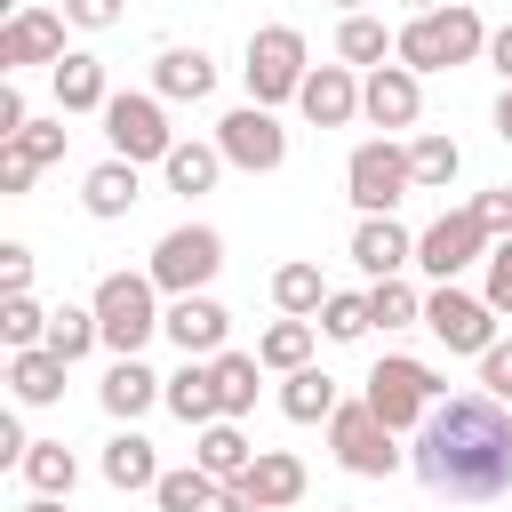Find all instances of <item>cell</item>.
I'll return each instance as SVG.
<instances>
[{
	"label": "cell",
	"mask_w": 512,
	"mask_h": 512,
	"mask_svg": "<svg viewBox=\"0 0 512 512\" xmlns=\"http://www.w3.org/2000/svg\"><path fill=\"white\" fill-rule=\"evenodd\" d=\"M416 480L432 496H456V504H488L512 488V416L496 392H456V400H432V416L416 424V448H408Z\"/></svg>",
	"instance_id": "1"
},
{
	"label": "cell",
	"mask_w": 512,
	"mask_h": 512,
	"mask_svg": "<svg viewBox=\"0 0 512 512\" xmlns=\"http://www.w3.org/2000/svg\"><path fill=\"white\" fill-rule=\"evenodd\" d=\"M152 296H160L152 272H104V280H96V328H104V344H112L120 360H136V352L152 344V328L168 320Z\"/></svg>",
	"instance_id": "2"
},
{
	"label": "cell",
	"mask_w": 512,
	"mask_h": 512,
	"mask_svg": "<svg viewBox=\"0 0 512 512\" xmlns=\"http://www.w3.org/2000/svg\"><path fill=\"white\" fill-rule=\"evenodd\" d=\"M480 48H488V32H480L472 8H424V16L400 24V64L408 72H448V64H472Z\"/></svg>",
	"instance_id": "3"
},
{
	"label": "cell",
	"mask_w": 512,
	"mask_h": 512,
	"mask_svg": "<svg viewBox=\"0 0 512 512\" xmlns=\"http://www.w3.org/2000/svg\"><path fill=\"white\" fill-rule=\"evenodd\" d=\"M344 192H352L360 216H392V208L416 192V168H408V152H400L392 136H368V144H352V160H344Z\"/></svg>",
	"instance_id": "4"
},
{
	"label": "cell",
	"mask_w": 512,
	"mask_h": 512,
	"mask_svg": "<svg viewBox=\"0 0 512 512\" xmlns=\"http://www.w3.org/2000/svg\"><path fill=\"white\" fill-rule=\"evenodd\" d=\"M248 104H288L296 88H304V32L296 24H264V32H248Z\"/></svg>",
	"instance_id": "5"
},
{
	"label": "cell",
	"mask_w": 512,
	"mask_h": 512,
	"mask_svg": "<svg viewBox=\"0 0 512 512\" xmlns=\"http://www.w3.org/2000/svg\"><path fill=\"white\" fill-rule=\"evenodd\" d=\"M328 448H336V464H344V472H360V480H384V472H400L392 424H384L368 400H336V416H328Z\"/></svg>",
	"instance_id": "6"
},
{
	"label": "cell",
	"mask_w": 512,
	"mask_h": 512,
	"mask_svg": "<svg viewBox=\"0 0 512 512\" xmlns=\"http://www.w3.org/2000/svg\"><path fill=\"white\" fill-rule=\"evenodd\" d=\"M392 432H408V424H424L432 416V400H440V376L424 368V360H376L368 368V392H360Z\"/></svg>",
	"instance_id": "7"
},
{
	"label": "cell",
	"mask_w": 512,
	"mask_h": 512,
	"mask_svg": "<svg viewBox=\"0 0 512 512\" xmlns=\"http://www.w3.org/2000/svg\"><path fill=\"white\" fill-rule=\"evenodd\" d=\"M216 272H224V240H216L208 224H176V232L152 248V280H160L168 296H200Z\"/></svg>",
	"instance_id": "8"
},
{
	"label": "cell",
	"mask_w": 512,
	"mask_h": 512,
	"mask_svg": "<svg viewBox=\"0 0 512 512\" xmlns=\"http://www.w3.org/2000/svg\"><path fill=\"white\" fill-rule=\"evenodd\" d=\"M216 152H224L232 168H248V176H272V168L288 160V128L272 120V104H240V112L216 120Z\"/></svg>",
	"instance_id": "9"
},
{
	"label": "cell",
	"mask_w": 512,
	"mask_h": 512,
	"mask_svg": "<svg viewBox=\"0 0 512 512\" xmlns=\"http://www.w3.org/2000/svg\"><path fill=\"white\" fill-rule=\"evenodd\" d=\"M488 240H496V232L480 224V208H448L440 224H424V232H416V264H424L432 280H456L464 264H480V256H488Z\"/></svg>",
	"instance_id": "10"
},
{
	"label": "cell",
	"mask_w": 512,
	"mask_h": 512,
	"mask_svg": "<svg viewBox=\"0 0 512 512\" xmlns=\"http://www.w3.org/2000/svg\"><path fill=\"white\" fill-rule=\"evenodd\" d=\"M424 328H432L448 352H488V344H496V304H488V296H464V288L440 280V288L424 296Z\"/></svg>",
	"instance_id": "11"
},
{
	"label": "cell",
	"mask_w": 512,
	"mask_h": 512,
	"mask_svg": "<svg viewBox=\"0 0 512 512\" xmlns=\"http://www.w3.org/2000/svg\"><path fill=\"white\" fill-rule=\"evenodd\" d=\"M104 136H112L120 160H168V152H176L160 96H112V104H104Z\"/></svg>",
	"instance_id": "12"
},
{
	"label": "cell",
	"mask_w": 512,
	"mask_h": 512,
	"mask_svg": "<svg viewBox=\"0 0 512 512\" xmlns=\"http://www.w3.org/2000/svg\"><path fill=\"white\" fill-rule=\"evenodd\" d=\"M64 24L72 16H48V8H16L0 24V72H24V64H56L64 56Z\"/></svg>",
	"instance_id": "13"
},
{
	"label": "cell",
	"mask_w": 512,
	"mask_h": 512,
	"mask_svg": "<svg viewBox=\"0 0 512 512\" xmlns=\"http://www.w3.org/2000/svg\"><path fill=\"white\" fill-rule=\"evenodd\" d=\"M360 112H368L376 128H416V112H424L416 72H408V64H376V72L360 80Z\"/></svg>",
	"instance_id": "14"
},
{
	"label": "cell",
	"mask_w": 512,
	"mask_h": 512,
	"mask_svg": "<svg viewBox=\"0 0 512 512\" xmlns=\"http://www.w3.org/2000/svg\"><path fill=\"white\" fill-rule=\"evenodd\" d=\"M296 104H304L312 128H344V120L360 112V80H352V64H320V72H304Z\"/></svg>",
	"instance_id": "15"
},
{
	"label": "cell",
	"mask_w": 512,
	"mask_h": 512,
	"mask_svg": "<svg viewBox=\"0 0 512 512\" xmlns=\"http://www.w3.org/2000/svg\"><path fill=\"white\" fill-rule=\"evenodd\" d=\"M160 328L176 336V352H192V360H208V352H224V328H232V312H224L216 296H176Z\"/></svg>",
	"instance_id": "16"
},
{
	"label": "cell",
	"mask_w": 512,
	"mask_h": 512,
	"mask_svg": "<svg viewBox=\"0 0 512 512\" xmlns=\"http://www.w3.org/2000/svg\"><path fill=\"white\" fill-rule=\"evenodd\" d=\"M352 264H360L368 280H392L400 264H416V240H408L392 216H360V232H352Z\"/></svg>",
	"instance_id": "17"
},
{
	"label": "cell",
	"mask_w": 512,
	"mask_h": 512,
	"mask_svg": "<svg viewBox=\"0 0 512 512\" xmlns=\"http://www.w3.org/2000/svg\"><path fill=\"white\" fill-rule=\"evenodd\" d=\"M136 192H144V184H136V160H120V152H112L104 168H88V176H80V208H88V216H104V224H112V216H128V208H136Z\"/></svg>",
	"instance_id": "18"
},
{
	"label": "cell",
	"mask_w": 512,
	"mask_h": 512,
	"mask_svg": "<svg viewBox=\"0 0 512 512\" xmlns=\"http://www.w3.org/2000/svg\"><path fill=\"white\" fill-rule=\"evenodd\" d=\"M240 488H248V504H272V512H288V504L304 496V464H296L288 448H264V456L240 472Z\"/></svg>",
	"instance_id": "19"
},
{
	"label": "cell",
	"mask_w": 512,
	"mask_h": 512,
	"mask_svg": "<svg viewBox=\"0 0 512 512\" xmlns=\"http://www.w3.org/2000/svg\"><path fill=\"white\" fill-rule=\"evenodd\" d=\"M152 88H160L168 104H200V96L216 88V64H208L200 48H160V64H152Z\"/></svg>",
	"instance_id": "20"
},
{
	"label": "cell",
	"mask_w": 512,
	"mask_h": 512,
	"mask_svg": "<svg viewBox=\"0 0 512 512\" xmlns=\"http://www.w3.org/2000/svg\"><path fill=\"white\" fill-rule=\"evenodd\" d=\"M64 368H72V360H56L48 344H32V352H8V392H16L24 408H48V400L64 392Z\"/></svg>",
	"instance_id": "21"
},
{
	"label": "cell",
	"mask_w": 512,
	"mask_h": 512,
	"mask_svg": "<svg viewBox=\"0 0 512 512\" xmlns=\"http://www.w3.org/2000/svg\"><path fill=\"white\" fill-rule=\"evenodd\" d=\"M152 400H168V384H160L144 360H112V376H104V408H112L120 424H136Z\"/></svg>",
	"instance_id": "22"
},
{
	"label": "cell",
	"mask_w": 512,
	"mask_h": 512,
	"mask_svg": "<svg viewBox=\"0 0 512 512\" xmlns=\"http://www.w3.org/2000/svg\"><path fill=\"white\" fill-rule=\"evenodd\" d=\"M168 408H176L184 424H216V416H224V400H216V368H200V360L184 352V368L168 376Z\"/></svg>",
	"instance_id": "23"
},
{
	"label": "cell",
	"mask_w": 512,
	"mask_h": 512,
	"mask_svg": "<svg viewBox=\"0 0 512 512\" xmlns=\"http://www.w3.org/2000/svg\"><path fill=\"white\" fill-rule=\"evenodd\" d=\"M56 104H64V112H104V104H112L104 64H96V56H56Z\"/></svg>",
	"instance_id": "24"
},
{
	"label": "cell",
	"mask_w": 512,
	"mask_h": 512,
	"mask_svg": "<svg viewBox=\"0 0 512 512\" xmlns=\"http://www.w3.org/2000/svg\"><path fill=\"white\" fill-rule=\"evenodd\" d=\"M280 408H288L296 424H328V416H336V376H320V368H288Z\"/></svg>",
	"instance_id": "25"
},
{
	"label": "cell",
	"mask_w": 512,
	"mask_h": 512,
	"mask_svg": "<svg viewBox=\"0 0 512 512\" xmlns=\"http://www.w3.org/2000/svg\"><path fill=\"white\" fill-rule=\"evenodd\" d=\"M192 456H200V472H216V480H240V472L256 464V448H248V440L232 432V416L200 424V448H192Z\"/></svg>",
	"instance_id": "26"
},
{
	"label": "cell",
	"mask_w": 512,
	"mask_h": 512,
	"mask_svg": "<svg viewBox=\"0 0 512 512\" xmlns=\"http://www.w3.org/2000/svg\"><path fill=\"white\" fill-rule=\"evenodd\" d=\"M104 480H112V488H160V456H152V440H144V432H120V440L104 448Z\"/></svg>",
	"instance_id": "27"
},
{
	"label": "cell",
	"mask_w": 512,
	"mask_h": 512,
	"mask_svg": "<svg viewBox=\"0 0 512 512\" xmlns=\"http://www.w3.org/2000/svg\"><path fill=\"white\" fill-rule=\"evenodd\" d=\"M336 56H344V64H368V72H376L384 56H400V32H384L376 16H344V24H336Z\"/></svg>",
	"instance_id": "28"
},
{
	"label": "cell",
	"mask_w": 512,
	"mask_h": 512,
	"mask_svg": "<svg viewBox=\"0 0 512 512\" xmlns=\"http://www.w3.org/2000/svg\"><path fill=\"white\" fill-rule=\"evenodd\" d=\"M216 472H200V464H184V472H160V488H152V504L160 512H216Z\"/></svg>",
	"instance_id": "29"
},
{
	"label": "cell",
	"mask_w": 512,
	"mask_h": 512,
	"mask_svg": "<svg viewBox=\"0 0 512 512\" xmlns=\"http://www.w3.org/2000/svg\"><path fill=\"white\" fill-rule=\"evenodd\" d=\"M328 296H336V288L320 280V264H280V272H272V304H280V312H296V320H304V312H320Z\"/></svg>",
	"instance_id": "30"
},
{
	"label": "cell",
	"mask_w": 512,
	"mask_h": 512,
	"mask_svg": "<svg viewBox=\"0 0 512 512\" xmlns=\"http://www.w3.org/2000/svg\"><path fill=\"white\" fill-rule=\"evenodd\" d=\"M256 360H264V368H280V376H288V368H312V320H296V312H288V320H272V328H264V344H256Z\"/></svg>",
	"instance_id": "31"
},
{
	"label": "cell",
	"mask_w": 512,
	"mask_h": 512,
	"mask_svg": "<svg viewBox=\"0 0 512 512\" xmlns=\"http://www.w3.org/2000/svg\"><path fill=\"white\" fill-rule=\"evenodd\" d=\"M208 368H216V400H224V416H248V408H256V368H264V360H256V352H216Z\"/></svg>",
	"instance_id": "32"
},
{
	"label": "cell",
	"mask_w": 512,
	"mask_h": 512,
	"mask_svg": "<svg viewBox=\"0 0 512 512\" xmlns=\"http://www.w3.org/2000/svg\"><path fill=\"white\" fill-rule=\"evenodd\" d=\"M216 168H224V152H216V144H176V152L160 160L168 192H208V184H216Z\"/></svg>",
	"instance_id": "33"
},
{
	"label": "cell",
	"mask_w": 512,
	"mask_h": 512,
	"mask_svg": "<svg viewBox=\"0 0 512 512\" xmlns=\"http://www.w3.org/2000/svg\"><path fill=\"white\" fill-rule=\"evenodd\" d=\"M24 480H32L40 496H72L80 464H72V448H64V440H32V456H24Z\"/></svg>",
	"instance_id": "34"
},
{
	"label": "cell",
	"mask_w": 512,
	"mask_h": 512,
	"mask_svg": "<svg viewBox=\"0 0 512 512\" xmlns=\"http://www.w3.org/2000/svg\"><path fill=\"white\" fill-rule=\"evenodd\" d=\"M88 344H104V328H96V304H88V312H80V304L48 312V352H56V360H80Z\"/></svg>",
	"instance_id": "35"
},
{
	"label": "cell",
	"mask_w": 512,
	"mask_h": 512,
	"mask_svg": "<svg viewBox=\"0 0 512 512\" xmlns=\"http://www.w3.org/2000/svg\"><path fill=\"white\" fill-rule=\"evenodd\" d=\"M408 168H416L424 192H440V184L464 168V152H456V136H416V144H408Z\"/></svg>",
	"instance_id": "36"
},
{
	"label": "cell",
	"mask_w": 512,
	"mask_h": 512,
	"mask_svg": "<svg viewBox=\"0 0 512 512\" xmlns=\"http://www.w3.org/2000/svg\"><path fill=\"white\" fill-rule=\"evenodd\" d=\"M0 336H8V352H32V344H48V312H40L32 296H0Z\"/></svg>",
	"instance_id": "37"
},
{
	"label": "cell",
	"mask_w": 512,
	"mask_h": 512,
	"mask_svg": "<svg viewBox=\"0 0 512 512\" xmlns=\"http://www.w3.org/2000/svg\"><path fill=\"white\" fill-rule=\"evenodd\" d=\"M368 312H376L384 328H408V320H424V296L392 272V280H376V288H368Z\"/></svg>",
	"instance_id": "38"
},
{
	"label": "cell",
	"mask_w": 512,
	"mask_h": 512,
	"mask_svg": "<svg viewBox=\"0 0 512 512\" xmlns=\"http://www.w3.org/2000/svg\"><path fill=\"white\" fill-rule=\"evenodd\" d=\"M320 328H328L336 344H352V336L376 328V312H368V296H328V304H320Z\"/></svg>",
	"instance_id": "39"
},
{
	"label": "cell",
	"mask_w": 512,
	"mask_h": 512,
	"mask_svg": "<svg viewBox=\"0 0 512 512\" xmlns=\"http://www.w3.org/2000/svg\"><path fill=\"white\" fill-rule=\"evenodd\" d=\"M16 152H24L32 168H48V160H64V120H32V128L16 136Z\"/></svg>",
	"instance_id": "40"
},
{
	"label": "cell",
	"mask_w": 512,
	"mask_h": 512,
	"mask_svg": "<svg viewBox=\"0 0 512 512\" xmlns=\"http://www.w3.org/2000/svg\"><path fill=\"white\" fill-rule=\"evenodd\" d=\"M24 288H32V248L0 240V296H24Z\"/></svg>",
	"instance_id": "41"
},
{
	"label": "cell",
	"mask_w": 512,
	"mask_h": 512,
	"mask_svg": "<svg viewBox=\"0 0 512 512\" xmlns=\"http://www.w3.org/2000/svg\"><path fill=\"white\" fill-rule=\"evenodd\" d=\"M480 296H488L496 312H512V240L488 248V288H480Z\"/></svg>",
	"instance_id": "42"
},
{
	"label": "cell",
	"mask_w": 512,
	"mask_h": 512,
	"mask_svg": "<svg viewBox=\"0 0 512 512\" xmlns=\"http://www.w3.org/2000/svg\"><path fill=\"white\" fill-rule=\"evenodd\" d=\"M472 208H480V224H488L496 240H512V184H496V192H480Z\"/></svg>",
	"instance_id": "43"
},
{
	"label": "cell",
	"mask_w": 512,
	"mask_h": 512,
	"mask_svg": "<svg viewBox=\"0 0 512 512\" xmlns=\"http://www.w3.org/2000/svg\"><path fill=\"white\" fill-rule=\"evenodd\" d=\"M64 16H72L80 32H112V24H120V0H64Z\"/></svg>",
	"instance_id": "44"
},
{
	"label": "cell",
	"mask_w": 512,
	"mask_h": 512,
	"mask_svg": "<svg viewBox=\"0 0 512 512\" xmlns=\"http://www.w3.org/2000/svg\"><path fill=\"white\" fill-rule=\"evenodd\" d=\"M480 384H488L496 400H512V344H488V352H480Z\"/></svg>",
	"instance_id": "45"
},
{
	"label": "cell",
	"mask_w": 512,
	"mask_h": 512,
	"mask_svg": "<svg viewBox=\"0 0 512 512\" xmlns=\"http://www.w3.org/2000/svg\"><path fill=\"white\" fill-rule=\"evenodd\" d=\"M32 176H40V168H32V160H24L16 144H0V192L16 200V192H32Z\"/></svg>",
	"instance_id": "46"
},
{
	"label": "cell",
	"mask_w": 512,
	"mask_h": 512,
	"mask_svg": "<svg viewBox=\"0 0 512 512\" xmlns=\"http://www.w3.org/2000/svg\"><path fill=\"white\" fill-rule=\"evenodd\" d=\"M488 64L512 80V24H504V32H488Z\"/></svg>",
	"instance_id": "47"
},
{
	"label": "cell",
	"mask_w": 512,
	"mask_h": 512,
	"mask_svg": "<svg viewBox=\"0 0 512 512\" xmlns=\"http://www.w3.org/2000/svg\"><path fill=\"white\" fill-rule=\"evenodd\" d=\"M496 136L512 144V80H504V96H496Z\"/></svg>",
	"instance_id": "48"
},
{
	"label": "cell",
	"mask_w": 512,
	"mask_h": 512,
	"mask_svg": "<svg viewBox=\"0 0 512 512\" xmlns=\"http://www.w3.org/2000/svg\"><path fill=\"white\" fill-rule=\"evenodd\" d=\"M24 512H64V496H32V504H24Z\"/></svg>",
	"instance_id": "49"
},
{
	"label": "cell",
	"mask_w": 512,
	"mask_h": 512,
	"mask_svg": "<svg viewBox=\"0 0 512 512\" xmlns=\"http://www.w3.org/2000/svg\"><path fill=\"white\" fill-rule=\"evenodd\" d=\"M336 8H344V16H360V8H368V0H336Z\"/></svg>",
	"instance_id": "50"
},
{
	"label": "cell",
	"mask_w": 512,
	"mask_h": 512,
	"mask_svg": "<svg viewBox=\"0 0 512 512\" xmlns=\"http://www.w3.org/2000/svg\"><path fill=\"white\" fill-rule=\"evenodd\" d=\"M408 8H416V16H424V8H440V0H408Z\"/></svg>",
	"instance_id": "51"
},
{
	"label": "cell",
	"mask_w": 512,
	"mask_h": 512,
	"mask_svg": "<svg viewBox=\"0 0 512 512\" xmlns=\"http://www.w3.org/2000/svg\"><path fill=\"white\" fill-rule=\"evenodd\" d=\"M256 512H272V504H256Z\"/></svg>",
	"instance_id": "52"
}]
</instances>
